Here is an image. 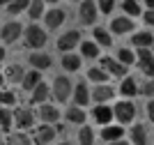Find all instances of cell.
<instances>
[{
	"instance_id": "38",
	"label": "cell",
	"mask_w": 154,
	"mask_h": 145,
	"mask_svg": "<svg viewBox=\"0 0 154 145\" xmlns=\"http://www.w3.org/2000/svg\"><path fill=\"white\" fill-rule=\"evenodd\" d=\"M14 101H16V97H14V92H0V104H2V106H12Z\"/></svg>"
},
{
	"instance_id": "47",
	"label": "cell",
	"mask_w": 154,
	"mask_h": 145,
	"mask_svg": "<svg viewBox=\"0 0 154 145\" xmlns=\"http://www.w3.org/2000/svg\"><path fill=\"white\" fill-rule=\"evenodd\" d=\"M46 2H58V0H46Z\"/></svg>"
},
{
	"instance_id": "36",
	"label": "cell",
	"mask_w": 154,
	"mask_h": 145,
	"mask_svg": "<svg viewBox=\"0 0 154 145\" xmlns=\"http://www.w3.org/2000/svg\"><path fill=\"white\" fill-rule=\"evenodd\" d=\"M122 9L129 14V16H138V14H140V7H138L136 0H124V2H122Z\"/></svg>"
},
{
	"instance_id": "30",
	"label": "cell",
	"mask_w": 154,
	"mask_h": 145,
	"mask_svg": "<svg viewBox=\"0 0 154 145\" xmlns=\"http://www.w3.org/2000/svg\"><path fill=\"white\" fill-rule=\"evenodd\" d=\"M78 143L81 145H94V131H92L90 127L83 125V129L78 131Z\"/></svg>"
},
{
	"instance_id": "12",
	"label": "cell",
	"mask_w": 154,
	"mask_h": 145,
	"mask_svg": "<svg viewBox=\"0 0 154 145\" xmlns=\"http://www.w3.org/2000/svg\"><path fill=\"white\" fill-rule=\"evenodd\" d=\"M101 67L108 71V74L117 76V78L127 74V65H122L120 60H115V58H101Z\"/></svg>"
},
{
	"instance_id": "9",
	"label": "cell",
	"mask_w": 154,
	"mask_h": 145,
	"mask_svg": "<svg viewBox=\"0 0 154 145\" xmlns=\"http://www.w3.org/2000/svg\"><path fill=\"white\" fill-rule=\"evenodd\" d=\"M55 134H58V131H55L48 122H44V125L35 131V140H32V143H35V145H46V143H51V140L55 138Z\"/></svg>"
},
{
	"instance_id": "39",
	"label": "cell",
	"mask_w": 154,
	"mask_h": 145,
	"mask_svg": "<svg viewBox=\"0 0 154 145\" xmlns=\"http://www.w3.org/2000/svg\"><path fill=\"white\" fill-rule=\"evenodd\" d=\"M140 92H143L145 97H154V81H147V83L140 88Z\"/></svg>"
},
{
	"instance_id": "2",
	"label": "cell",
	"mask_w": 154,
	"mask_h": 145,
	"mask_svg": "<svg viewBox=\"0 0 154 145\" xmlns=\"http://www.w3.org/2000/svg\"><path fill=\"white\" fill-rule=\"evenodd\" d=\"M71 92H74V88H71V81L67 76H58V78L53 81V97H55V101L64 104V101L71 97Z\"/></svg>"
},
{
	"instance_id": "27",
	"label": "cell",
	"mask_w": 154,
	"mask_h": 145,
	"mask_svg": "<svg viewBox=\"0 0 154 145\" xmlns=\"http://www.w3.org/2000/svg\"><path fill=\"white\" fill-rule=\"evenodd\" d=\"M28 5H30V0H12V2H9V5H7L5 9H7L9 14H14V16H16V14L26 12V9H28Z\"/></svg>"
},
{
	"instance_id": "34",
	"label": "cell",
	"mask_w": 154,
	"mask_h": 145,
	"mask_svg": "<svg viewBox=\"0 0 154 145\" xmlns=\"http://www.w3.org/2000/svg\"><path fill=\"white\" fill-rule=\"evenodd\" d=\"M120 92H122L124 97H134V95H138V85H136L131 78H127V81H122V85H120Z\"/></svg>"
},
{
	"instance_id": "18",
	"label": "cell",
	"mask_w": 154,
	"mask_h": 145,
	"mask_svg": "<svg viewBox=\"0 0 154 145\" xmlns=\"http://www.w3.org/2000/svg\"><path fill=\"white\" fill-rule=\"evenodd\" d=\"M28 62H30L35 69H48L53 60H51V55H48V53H32Z\"/></svg>"
},
{
	"instance_id": "15",
	"label": "cell",
	"mask_w": 154,
	"mask_h": 145,
	"mask_svg": "<svg viewBox=\"0 0 154 145\" xmlns=\"http://www.w3.org/2000/svg\"><path fill=\"white\" fill-rule=\"evenodd\" d=\"M64 19H67V14H64V9H60V7H53V9L46 12V25H48L51 30L58 28V25H62Z\"/></svg>"
},
{
	"instance_id": "37",
	"label": "cell",
	"mask_w": 154,
	"mask_h": 145,
	"mask_svg": "<svg viewBox=\"0 0 154 145\" xmlns=\"http://www.w3.org/2000/svg\"><path fill=\"white\" fill-rule=\"evenodd\" d=\"M97 7L101 9V14H110V12H113V7H115V0H99Z\"/></svg>"
},
{
	"instance_id": "19",
	"label": "cell",
	"mask_w": 154,
	"mask_h": 145,
	"mask_svg": "<svg viewBox=\"0 0 154 145\" xmlns=\"http://www.w3.org/2000/svg\"><path fill=\"white\" fill-rule=\"evenodd\" d=\"M39 83H42V76H39V69H35V71H30V74L23 76V81H21V88L26 90V92H32V90L37 88Z\"/></svg>"
},
{
	"instance_id": "13",
	"label": "cell",
	"mask_w": 154,
	"mask_h": 145,
	"mask_svg": "<svg viewBox=\"0 0 154 145\" xmlns=\"http://www.w3.org/2000/svg\"><path fill=\"white\" fill-rule=\"evenodd\" d=\"M110 30L115 35H127V32L134 30V21L127 19V16H117V19L110 21Z\"/></svg>"
},
{
	"instance_id": "29",
	"label": "cell",
	"mask_w": 154,
	"mask_h": 145,
	"mask_svg": "<svg viewBox=\"0 0 154 145\" xmlns=\"http://www.w3.org/2000/svg\"><path fill=\"white\" fill-rule=\"evenodd\" d=\"M131 44H136V46H152L154 37H152V32H138V35H134Z\"/></svg>"
},
{
	"instance_id": "7",
	"label": "cell",
	"mask_w": 154,
	"mask_h": 145,
	"mask_svg": "<svg viewBox=\"0 0 154 145\" xmlns=\"http://www.w3.org/2000/svg\"><path fill=\"white\" fill-rule=\"evenodd\" d=\"M21 32H23L21 23H16V21H9L7 25H2L0 37H2V42H5V44H12V42H16V39L21 37Z\"/></svg>"
},
{
	"instance_id": "8",
	"label": "cell",
	"mask_w": 154,
	"mask_h": 145,
	"mask_svg": "<svg viewBox=\"0 0 154 145\" xmlns=\"http://www.w3.org/2000/svg\"><path fill=\"white\" fill-rule=\"evenodd\" d=\"M32 122H35V115H32L30 108H16L14 111V125L19 129H30Z\"/></svg>"
},
{
	"instance_id": "28",
	"label": "cell",
	"mask_w": 154,
	"mask_h": 145,
	"mask_svg": "<svg viewBox=\"0 0 154 145\" xmlns=\"http://www.w3.org/2000/svg\"><path fill=\"white\" fill-rule=\"evenodd\" d=\"M81 46V53H83L85 58H97L99 55V44L97 42H83V44H78Z\"/></svg>"
},
{
	"instance_id": "17",
	"label": "cell",
	"mask_w": 154,
	"mask_h": 145,
	"mask_svg": "<svg viewBox=\"0 0 154 145\" xmlns=\"http://www.w3.org/2000/svg\"><path fill=\"white\" fill-rule=\"evenodd\" d=\"M122 136H124V129H122V125H117V127H113V125H106V127L101 129V138H103V140H108V143H110V140H120Z\"/></svg>"
},
{
	"instance_id": "44",
	"label": "cell",
	"mask_w": 154,
	"mask_h": 145,
	"mask_svg": "<svg viewBox=\"0 0 154 145\" xmlns=\"http://www.w3.org/2000/svg\"><path fill=\"white\" fill-rule=\"evenodd\" d=\"M7 78H5V74H2V71H0V88H2V83H5Z\"/></svg>"
},
{
	"instance_id": "50",
	"label": "cell",
	"mask_w": 154,
	"mask_h": 145,
	"mask_svg": "<svg viewBox=\"0 0 154 145\" xmlns=\"http://www.w3.org/2000/svg\"><path fill=\"white\" fill-rule=\"evenodd\" d=\"M0 140H2V138H0Z\"/></svg>"
},
{
	"instance_id": "46",
	"label": "cell",
	"mask_w": 154,
	"mask_h": 145,
	"mask_svg": "<svg viewBox=\"0 0 154 145\" xmlns=\"http://www.w3.org/2000/svg\"><path fill=\"white\" fill-rule=\"evenodd\" d=\"M145 2H147V7H152V9H154V0H145Z\"/></svg>"
},
{
	"instance_id": "26",
	"label": "cell",
	"mask_w": 154,
	"mask_h": 145,
	"mask_svg": "<svg viewBox=\"0 0 154 145\" xmlns=\"http://www.w3.org/2000/svg\"><path fill=\"white\" fill-rule=\"evenodd\" d=\"M5 145H35L26 134H9L5 138Z\"/></svg>"
},
{
	"instance_id": "20",
	"label": "cell",
	"mask_w": 154,
	"mask_h": 145,
	"mask_svg": "<svg viewBox=\"0 0 154 145\" xmlns=\"http://www.w3.org/2000/svg\"><path fill=\"white\" fill-rule=\"evenodd\" d=\"M81 55H74V53H62V69L67 71H78L81 69Z\"/></svg>"
},
{
	"instance_id": "49",
	"label": "cell",
	"mask_w": 154,
	"mask_h": 145,
	"mask_svg": "<svg viewBox=\"0 0 154 145\" xmlns=\"http://www.w3.org/2000/svg\"><path fill=\"white\" fill-rule=\"evenodd\" d=\"M74 2H78V0H74Z\"/></svg>"
},
{
	"instance_id": "48",
	"label": "cell",
	"mask_w": 154,
	"mask_h": 145,
	"mask_svg": "<svg viewBox=\"0 0 154 145\" xmlns=\"http://www.w3.org/2000/svg\"><path fill=\"white\" fill-rule=\"evenodd\" d=\"M60 145H69V143H60Z\"/></svg>"
},
{
	"instance_id": "42",
	"label": "cell",
	"mask_w": 154,
	"mask_h": 145,
	"mask_svg": "<svg viewBox=\"0 0 154 145\" xmlns=\"http://www.w3.org/2000/svg\"><path fill=\"white\" fill-rule=\"evenodd\" d=\"M108 145H129V143H124V140L122 138H120V140H110V143Z\"/></svg>"
},
{
	"instance_id": "10",
	"label": "cell",
	"mask_w": 154,
	"mask_h": 145,
	"mask_svg": "<svg viewBox=\"0 0 154 145\" xmlns=\"http://www.w3.org/2000/svg\"><path fill=\"white\" fill-rule=\"evenodd\" d=\"M92 118H94V122L97 125H110V120L115 118V113H113V108L110 106H106V104H99V106L92 111Z\"/></svg>"
},
{
	"instance_id": "25",
	"label": "cell",
	"mask_w": 154,
	"mask_h": 145,
	"mask_svg": "<svg viewBox=\"0 0 154 145\" xmlns=\"http://www.w3.org/2000/svg\"><path fill=\"white\" fill-rule=\"evenodd\" d=\"M28 14H30L32 21H37L39 16H44V0H30V5H28Z\"/></svg>"
},
{
	"instance_id": "3",
	"label": "cell",
	"mask_w": 154,
	"mask_h": 145,
	"mask_svg": "<svg viewBox=\"0 0 154 145\" xmlns=\"http://www.w3.org/2000/svg\"><path fill=\"white\" fill-rule=\"evenodd\" d=\"M113 113H115V118L120 120V125H129V122H134V118H136V106L131 101H117L115 108H113Z\"/></svg>"
},
{
	"instance_id": "32",
	"label": "cell",
	"mask_w": 154,
	"mask_h": 145,
	"mask_svg": "<svg viewBox=\"0 0 154 145\" xmlns=\"http://www.w3.org/2000/svg\"><path fill=\"white\" fill-rule=\"evenodd\" d=\"M14 125V113H9V108H0V127L9 131V127Z\"/></svg>"
},
{
	"instance_id": "11",
	"label": "cell",
	"mask_w": 154,
	"mask_h": 145,
	"mask_svg": "<svg viewBox=\"0 0 154 145\" xmlns=\"http://www.w3.org/2000/svg\"><path fill=\"white\" fill-rule=\"evenodd\" d=\"M113 97H115V90L110 88V85H103V83H99V85L90 92V99H94L97 104H106V101L113 99Z\"/></svg>"
},
{
	"instance_id": "4",
	"label": "cell",
	"mask_w": 154,
	"mask_h": 145,
	"mask_svg": "<svg viewBox=\"0 0 154 145\" xmlns=\"http://www.w3.org/2000/svg\"><path fill=\"white\" fill-rule=\"evenodd\" d=\"M97 14H99V7L94 0H83V5L78 7V19L83 25H92L97 21Z\"/></svg>"
},
{
	"instance_id": "22",
	"label": "cell",
	"mask_w": 154,
	"mask_h": 145,
	"mask_svg": "<svg viewBox=\"0 0 154 145\" xmlns=\"http://www.w3.org/2000/svg\"><path fill=\"white\" fill-rule=\"evenodd\" d=\"M48 95H51V90H48V85H46V83H39L37 88L32 90V99H30V101L39 106V104H44V101L48 99Z\"/></svg>"
},
{
	"instance_id": "35",
	"label": "cell",
	"mask_w": 154,
	"mask_h": 145,
	"mask_svg": "<svg viewBox=\"0 0 154 145\" xmlns=\"http://www.w3.org/2000/svg\"><path fill=\"white\" fill-rule=\"evenodd\" d=\"M117 60H120L122 65H127V67H129V65H134L136 55H134V53H131L129 49H120V51H117Z\"/></svg>"
},
{
	"instance_id": "41",
	"label": "cell",
	"mask_w": 154,
	"mask_h": 145,
	"mask_svg": "<svg viewBox=\"0 0 154 145\" xmlns=\"http://www.w3.org/2000/svg\"><path fill=\"white\" fill-rule=\"evenodd\" d=\"M145 21H147L149 25H154V9H149V12H145Z\"/></svg>"
},
{
	"instance_id": "43",
	"label": "cell",
	"mask_w": 154,
	"mask_h": 145,
	"mask_svg": "<svg viewBox=\"0 0 154 145\" xmlns=\"http://www.w3.org/2000/svg\"><path fill=\"white\" fill-rule=\"evenodd\" d=\"M2 60H5V49L0 46V62H2Z\"/></svg>"
},
{
	"instance_id": "45",
	"label": "cell",
	"mask_w": 154,
	"mask_h": 145,
	"mask_svg": "<svg viewBox=\"0 0 154 145\" xmlns=\"http://www.w3.org/2000/svg\"><path fill=\"white\" fill-rule=\"evenodd\" d=\"M12 0H0V7H5V5H9Z\"/></svg>"
},
{
	"instance_id": "6",
	"label": "cell",
	"mask_w": 154,
	"mask_h": 145,
	"mask_svg": "<svg viewBox=\"0 0 154 145\" xmlns=\"http://www.w3.org/2000/svg\"><path fill=\"white\" fill-rule=\"evenodd\" d=\"M81 44V32L78 30H69V32H64L62 37L58 39V49L62 51V53H69L74 46Z\"/></svg>"
},
{
	"instance_id": "1",
	"label": "cell",
	"mask_w": 154,
	"mask_h": 145,
	"mask_svg": "<svg viewBox=\"0 0 154 145\" xmlns=\"http://www.w3.org/2000/svg\"><path fill=\"white\" fill-rule=\"evenodd\" d=\"M23 42L26 49H42L46 44V32L39 25H28V30L23 32Z\"/></svg>"
},
{
	"instance_id": "40",
	"label": "cell",
	"mask_w": 154,
	"mask_h": 145,
	"mask_svg": "<svg viewBox=\"0 0 154 145\" xmlns=\"http://www.w3.org/2000/svg\"><path fill=\"white\" fill-rule=\"evenodd\" d=\"M147 118L154 122V99H149V104H147Z\"/></svg>"
},
{
	"instance_id": "24",
	"label": "cell",
	"mask_w": 154,
	"mask_h": 145,
	"mask_svg": "<svg viewBox=\"0 0 154 145\" xmlns=\"http://www.w3.org/2000/svg\"><path fill=\"white\" fill-rule=\"evenodd\" d=\"M67 120L74 122V125H83V122H85V111H83V106L69 108V111H67Z\"/></svg>"
},
{
	"instance_id": "16",
	"label": "cell",
	"mask_w": 154,
	"mask_h": 145,
	"mask_svg": "<svg viewBox=\"0 0 154 145\" xmlns=\"http://www.w3.org/2000/svg\"><path fill=\"white\" fill-rule=\"evenodd\" d=\"M74 101H76V106H85V104H90V90L85 83H78L76 88H74Z\"/></svg>"
},
{
	"instance_id": "21",
	"label": "cell",
	"mask_w": 154,
	"mask_h": 145,
	"mask_svg": "<svg viewBox=\"0 0 154 145\" xmlns=\"http://www.w3.org/2000/svg\"><path fill=\"white\" fill-rule=\"evenodd\" d=\"M23 76H26V71H23L21 65H9V67L5 69V78L9 83H21V81H23Z\"/></svg>"
},
{
	"instance_id": "23",
	"label": "cell",
	"mask_w": 154,
	"mask_h": 145,
	"mask_svg": "<svg viewBox=\"0 0 154 145\" xmlns=\"http://www.w3.org/2000/svg\"><path fill=\"white\" fill-rule=\"evenodd\" d=\"M131 143L134 145H147V134L143 125H134L131 127Z\"/></svg>"
},
{
	"instance_id": "5",
	"label": "cell",
	"mask_w": 154,
	"mask_h": 145,
	"mask_svg": "<svg viewBox=\"0 0 154 145\" xmlns=\"http://www.w3.org/2000/svg\"><path fill=\"white\" fill-rule=\"evenodd\" d=\"M138 65L145 76H154V55L149 46H138Z\"/></svg>"
},
{
	"instance_id": "31",
	"label": "cell",
	"mask_w": 154,
	"mask_h": 145,
	"mask_svg": "<svg viewBox=\"0 0 154 145\" xmlns=\"http://www.w3.org/2000/svg\"><path fill=\"white\" fill-rule=\"evenodd\" d=\"M88 78L97 81V83H103V81H108V71L103 69V67H94V69L88 71Z\"/></svg>"
},
{
	"instance_id": "33",
	"label": "cell",
	"mask_w": 154,
	"mask_h": 145,
	"mask_svg": "<svg viewBox=\"0 0 154 145\" xmlns=\"http://www.w3.org/2000/svg\"><path fill=\"white\" fill-rule=\"evenodd\" d=\"M94 42H97V44H101V46H110V44H113L110 35L103 30V28H94Z\"/></svg>"
},
{
	"instance_id": "14",
	"label": "cell",
	"mask_w": 154,
	"mask_h": 145,
	"mask_svg": "<svg viewBox=\"0 0 154 145\" xmlns=\"http://www.w3.org/2000/svg\"><path fill=\"white\" fill-rule=\"evenodd\" d=\"M39 118L44 122H48V125H53V122H58L60 120V111L55 106H51V104H39Z\"/></svg>"
}]
</instances>
